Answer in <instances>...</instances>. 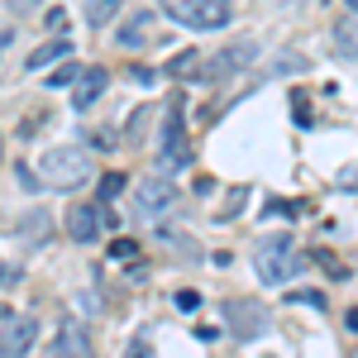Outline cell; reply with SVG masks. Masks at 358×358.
Here are the masks:
<instances>
[{
	"label": "cell",
	"instance_id": "13",
	"mask_svg": "<svg viewBox=\"0 0 358 358\" xmlns=\"http://www.w3.org/2000/svg\"><path fill=\"white\" fill-rule=\"evenodd\" d=\"M67 53H72L67 38H53V43H43V48L29 53V67H48V62H57V57H67Z\"/></svg>",
	"mask_w": 358,
	"mask_h": 358
},
{
	"label": "cell",
	"instance_id": "17",
	"mask_svg": "<svg viewBox=\"0 0 358 358\" xmlns=\"http://www.w3.org/2000/svg\"><path fill=\"white\" fill-rule=\"evenodd\" d=\"M196 62H201V53H177L172 62H167V72H172V77H192Z\"/></svg>",
	"mask_w": 358,
	"mask_h": 358
},
{
	"label": "cell",
	"instance_id": "1",
	"mask_svg": "<svg viewBox=\"0 0 358 358\" xmlns=\"http://www.w3.org/2000/svg\"><path fill=\"white\" fill-rule=\"evenodd\" d=\"M301 263H306V258L296 253L292 234H268V239H258V253H253V273H258V282L282 287V282L296 273Z\"/></svg>",
	"mask_w": 358,
	"mask_h": 358
},
{
	"label": "cell",
	"instance_id": "10",
	"mask_svg": "<svg viewBox=\"0 0 358 358\" xmlns=\"http://www.w3.org/2000/svg\"><path fill=\"white\" fill-rule=\"evenodd\" d=\"M106 67H86L82 82H77V91H72V101H77V110H91L96 101H101V91H106Z\"/></svg>",
	"mask_w": 358,
	"mask_h": 358
},
{
	"label": "cell",
	"instance_id": "5",
	"mask_svg": "<svg viewBox=\"0 0 358 358\" xmlns=\"http://www.w3.org/2000/svg\"><path fill=\"white\" fill-rule=\"evenodd\" d=\"M134 206H138V215H143V220H153V215H163V210H172V206H177V187H172V182H163V177H148V182L138 187Z\"/></svg>",
	"mask_w": 358,
	"mask_h": 358
},
{
	"label": "cell",
	"instance_id": "26",
	"mask_svg": "<svg viewBox=\"0 0 358 358\" xmlns=\"http://www.w3.org/2000/svg\"><path fill=\"white\" fill-rule=\"evenodd\" d=\"M48 29H67V10H48Z\"/></svg>",
	"mask_w": 358,
	"mask_h": 358
},
{
	"label": "cell",
	"instance_id": "3",
	"mask_svg": "<svg viewBox=\"0 0 358 358\" xmlns=\"http://www.w3.org/2000/svg\"><path fill=\"white\" fill-rule=\"evenodd\" d=\"M172 20L192 29H224L229 24V0H158Z\"/></svg>",
	"mask_w": 358,
	"mask_h": 358
},
{
	"label": "cell",
	"instance_id": "21",
	"mask_svg": "<svg viewBox=\"0 0 358 358\" xmlns=\"http://www.w3.org/2000/svg\"><path fill=\"white\" fill-rule=\"evenodd\" d=\"M163 239H167L172 248H182V253H196V239H192V234H177V229H163Z\"/></svg>",
	"mask_w": 358,
	"mask_h": 358
},
{
	"label": "cell",
	"instance_id": "28",
	"mask_svg": "<svg viewBox=\"0 0 358 358\" xmlns=\"http://www.w3.org/2000/svg\"><path fill=\"white\" fill-rule=\"evenodd\" d=\"M349 330H358V306H354V310H349Z\"/></svg>",
	"mask_w": 358,
	"mask_h": 358
},
{
	"label": "cell",
	"instance_id": "12",
	"mask_svg": "<svg viewBox=\"0 0 358 358\" xmlns=\"http://www.w3.org/2000/svg\"><path fill=\"white\" fill-rule=\"evenodd\" d=\"M57 354L62 358H91V344L77 325H62V339H57Z\"/></svg>",
	"mask_w": 358,
	"mask_h": 358
},
{
	"label": "cell",
	"instance_id": "16",
	"mask_svg": "<svg viewBox=\"0 0 358 358\" xmlns=\"http://www.w3.org/2000/svg\"><path fill=\"white\" fill-rule=\"evenodd\" d=\"M124 182H129L124 172H106V177L96 182V187H101V206H106V201H115V196L124 192Z\"/></svg>",
	"mask_w": 358,
	"mask_h": 358
},
{
	"label": "cell",
	"instance_id": "14",
	"mask_svg": "<svg viewBox=\"0 0 358 358\" xmlns=\"http://www.w3.org/2000/svg\"><path fill=\"white\" fill-rule=\"evenodd\" d=\"M334 43H339L344 53H358V20H339V24H334Z\"/></svg>",
	"mask_w": 358,
	"mask_h": 358
},
{
	"label": "cell",
	"instance_id": "2",
	"mask_svg": "<svg viewBox=\"0 0 358 358\" xmlns=\"http://www.w3.org/2000/svg\"><path fill=\"white\" fill-rule=\"evenodd\" d=\"M38 177H43V187L72 192V187L91 182V158H86L82 148H48L43 163H38Z\"/></svg>",
	"mask_w": 358,
	"mask_h": 358
},
{
	"label": "cell",
	"instance_id": "25",
	"mask_svg": "<svg viewBox=\"0 0 358 358\" xmlns=\"http://www.w3.org/2000/svg\"><path fill=\"white\" fill-rule=\"evenodd\" d=\"M134 82L138 86H153V82H158V72H153V67H134Z\"/></svg>",
	"mask_w": 358,
	"mask_h": 358
},
{
	"label": "cell",
	"instance_id": "8",
	"mask_svg": "<svg viewBox=\"0 0 358 358\" xmlns=\"http://www.w3.org/2000/svg\"><path fill=\"white\" fill-rule=\"evenodd\" d=\"M67 234H72L77 244H91V239L101 234V206H72V210H67Z\"/></svg>",
	"mask_w": 358,
	"mask_h": 358
},
{
	"label": "cell",
	"instance_id": "27",
	"mask_svg": "<svg viewBox=\"0 0 358 358\" xmlns=\"http://www.w3.org/2000/svg\"><path fill=\"white\" fill-rule=\"evenodd\" d=\"M129 358H153V354H148L143 344H134V349H129Z\"/></svg>",
	"mask_w": 358,
	"mask_h": 358
},
{
	"label": "cell",
	"instance_id": "20",
	"mask_svg": "<svg viewBox=\"0 0 358 358\" xmlns=\"http://www.w3.org/2000/svg\"><path fill=\"white\" fill-rule=\"evenodd\" d=\"M110 258L129 263V258H138V244H134V239H115V244H110Z\"/></svg>",
	"mask_w": 358,
	"mask_h": 358
},
{
	"label": "cell",
	"instance_id": "18",
	"mask_svg": "<svg viewBox=\"0 0 358 358\" xmlns=\"http://www.w3.org/2000/svg\"><path fill=\"white\" fill-rule=\"evenodd\" d=\"M82 72H86V67H77V62H67L62 72H53V77H48V86H77V82H82Z\"/></svg>",
	"mask_w": 358,
	"mask_h": 358
},
{
	"label": "cell",
	"instance_id": "6",
	"mask_svg": "<svg viewBox=\"0 0 358 358\" xmlns=\"http://www.w3.org/2000/svg\"><path fill=\"white\" fill-rule=\"evenodd\" d=\"M224 315H229V330L239 339H258L268 330V315L258 310V301H224Z\"/></svg>",
	"mask_w": 358,
	"mask_h": 358
},
{
	"label": "cell",
	"instance_id": "9",
	"mask_svg": "<svg viewBox=\"0 0 358 358\" xmlns=\"http://www.w3.org/2000/svg\"><path fill=\"white\" fill-rule=\"evenodd\" d=\"M248 57H253V43H234V48H224V53L210 57V67H201V77H229V72H239Z\"/></svg>",
	"mask_w": 358,
	"mask_h": 358
},
{
	"label": "cell",
	"instance_id": "23",
	"mask_svg": "<svg viewBox=\"0 0 358 358\" xmlns=\"http://www.w3.org/2000/svg\"><path fill=\"white\" fill-rule=\"evenodd\" d=\"M310 258H315V263H320V268H325V273H330V277H344V268L334 263V258H330V253H325V248H315Z\"/></svg>",
	"mask_w": 358,
	"mask_h": 358
},
{
	"label": "cell",
	"instance_id": "19",
	"mask_svg": "<svg viewBox=\"0 0 358 358\" xmlns=\"http://www.w3.org/2000/svg\"><path fill=\"white\" fill-rule=\"evenodd\" d=\"M172 306H177L182 315H196V310H201V292H192V287H187V292H177V296H172Z\"/></svg>",
	"mask_w": 358,
	"mask_h": 358
},
{
	"label": "cell",
	"instance_id": "15",
	"mask_svg": "<svg viewBox=\"0 0 358 358\" xmlns=\"http://www.w3.org/2000/svg\"><path fill=\"white\" fill-rule=\"evenodd\" d=\"M115 10H120V0H86V20H91L96 29L106 24V20H110Z\"/></svg>",
	"mask_w": 358,
	"mask_h": 358
},
{
	"label": "cell",
	"instance_id": "22",
	"mask_svg": "<svg viewBox=\"0 0 358 358\" xmlns=\"http://www.w3.org/2000/svg\"><path fill=\"white\" fill-rule=\"evenodd\" d=\"M244 187H234V192H229V201H224V215H220V220H234V210H239V206H244Z\"/></svg>",
	"mask_w": 358,
	"mask_h": 358
},
{
	"label": "cell",
	"instance_id": "4",
	"mask_svg": "<svg viewBox=\"0 0 358 358\" xmlns=\"http://www.w3.org/2000/svg\"><path fill=\"white\" fill-rule=\"evenodd\" d=\"M34 334H38L34 315H10L0 325V358H24L34 349Z\"/></svg>",
	"mask_w": 358,
	"mask_h": 358
},
{
	"label": "cell",
	"instance_id": "24",
	"mask_svg": "<svg viewBox=\"0 0 358 358\" xmlns=\"http://www.w3.org/2000/svg\"><path fill=\"white\" fill-rule=\"evenodd\" d=\"M20 187H24V192H38V187H43V177H38V172H29V167H20Z\"/></svg>",
	"mask_w": 358,
	"mask_h": 358
},
{
	"label": "cell",
	"instance_id": "29",
	"mask_svg": "<svg viewBox=\"0 0 358 358\" xmlns=\"http://www.w3.org/2000/svg\"><path fill=\"white\" fill-rule=\"evenodd\" d=\"M349 5H354V15H358V0H349Z\"/></svg>",
	"mask_w": 358,
	"mask_h": 358
},
{
	"label": "cell",
	"instance_id": "11",
	"mask_svg": "<svg viewBox=\"0 0 358 358\" xmlns=\"http://www.w3.org/2000/svg\"><path fill=\"white\" fill-rule=\"evenodd\" d=\"M148 24H153V15H148V10H134V15L124 20V29H120V43H124V48H138V43L148 38Z\"/></svg>",
	"mask_w": 358,
	"mask_h": 358
},
{
	"label": "cell",
	"instance_id": "7",
	"mask_svg": "<svg viewBox=\"0 0 358 358\" xmlns=\"http://www.w3.org/2000/svg\"><path fill=\"white\" fill-rule=\"evenodd\" d=\"M187 143V129H182V106H167V120H163V163H187L192 153L182 148Z\"/></svg>",
	"mask_w": 358,
	"mask_h": 358
}]
</instances>
